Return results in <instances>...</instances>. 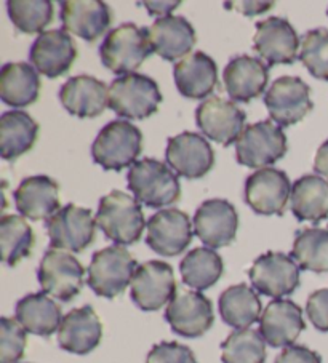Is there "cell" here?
<instances>
[{"label": "cell", "instance_id": "cell-13", "mask_svg": "<svg viewBox=\"0 0 328 363\" xmlns=\"http://www.w3.org/2000/svg\"><path fill=\"white\" fill-rule=\"evenodd\" d=\"M247 114L237 106L219 96H210L195 109V123L212 141L228 147L244 133Z\"/></svg>", "mask_w": 328, "mask_h": 363}, {"label": "cell", "instance_id": "cell-24", "mask_svg": "<svg viewBox=\"0 0 328 363\" xmlns=\"http://www.w3.org/2000/svg\"><path fill=\"white\" fill-rule=\"evenodd\" d=\"M61 21L67 33L94 42L109 29L112 13L101 0H66L61 2Z\"/></svg>", "mask_w": 328, "mask_h": 363}, {"label": "cell", "instance_id": "cell-38", "mask_svg": "<svg viewBox=\"0 0 328 363\" xmlns=\"http://www.w3.org/2000/svg\"><path fill=\"white\" fill-rule=\"evenodd\" d=\"M223 363H264L266 341L256 330H236L222 344Z\"/></svg>", "mask_w": 328, "mask_h": 363}, {"label": "cell", "instance_id": "cell-10", "mask_svg": "<svg viewBox=\"0 0 328 363\" xmlns=\"http://www.w3.org/2000/svg\"><path fill=\"white\" fill-rule=\"evenodd\" d=\"M97 220L88 208L74 203L66 205L47 221L50 248L62 252H84L93 243Z\"/></svg>", "mask_w": 328, "mask_h": 363}, {"label": "cell", "instance_id": "cell-46", "mask_svg": "<svg viewBox=\"0 0 328 363\" xmlns=\"http://www.w3.org/2000/svg\"><path fill=\"white\" fill-rule=\"evenodd\" d=\"M144 7H148L149 15H163V16H168L167 13L170 11H173L176 7H180L181 2H143Z\"/></svg>", "mask_w": 328, "mask_h": 363}, {"label": "cell", "instance_id": "cell-35", "mask_svg": "<svg viewBox=\"0 0 328 363\" xmlns=\"http://www.w3.org/2000/svg\"><path fill=\"white\" fill-rule=\"evenodd\" d=\"M292 258L301 271L328 272V228L301 229L295 235Z\"/></svg>", "mask_w": 328, "mask_h": 363}, {"label": "cell", "instance_id": "cell-37", "mask_svg": "<svg viewBox=\"0 0 328 363\" xmlns=\"http://www.w3.org/2000/svg\"><path fill=\"white\" fill-rule=\"evenodd\" d=\"M7 10L15 28L24 34H42L53 21V2L50 0H9Z\"/></svg>", "mask_w": 328, "mask_h": 363}, {"label": "cell", "instance_id": "cell-15", "mask_svg": "<svg viewBox=\"0 0 328 363\" xmlns=\"http://www.w3.org/2000/svg\"><path fill=\"white\" fill-rule=\"evenodd\" d=\"M168 167L182 178L199 179L212 170L214 165V152L205 136L192 131L168 138L165 149Z\"/></svg>", "mask_w": 328, "mask_h": 363}, {"label": "cell", "instance_id": "cell-32", "mask_svg": "<svg viewBox=\"0 0 328 363\" xmlns=\"http://www.w3.org/2000/svg\"><path fill=\"white\" fill-rule=\"evenodd\" d=\"M292 211L300 223L319 224L328 218V181L319 174H305L295 181Z\"/></svg>", "mask_w": 328, "mask_h": 363}, {"label": "cell", "instance_id": "cell-30", "mask_svg": "<svg viewBox=\"0 0 328 363\" xmlns=\"http://www.w3.org/2000/svg\"><path fill=\"white\" fill-rule=\"evenodd\" d=\"M40 77L29 62H7L0 71V98L11 108H28L40 95Z\"/></svg>", "mask_w": 328, "mask_h": 363}, {"label": "cell", "instance_id": "cell-20", "mask_svg": "<svg viewBox=\"0 0 328 363\" xmlns=\"http://www.w3.org/2000/svg\"><path fill=\"white\" fill-rule=\"evenodd\" d=\"M75 58H77V47L65 29L42 33L34 40L29 52V60L37 72L48 79H58L67 74Z\"/></svg>", "mask_w": 328, "mask_h": 363}, {"label": "cell", "instance_id": "cell-18", "mask_svg": "<svg viewBox=\"0 0 328 363\" xmlns=\"http://www.w3.org/2000/svg\"><path fill=\"white\" fill-rule=\"evenodd\" d=\"M239 215L229 200L210 199L194 215V234L208 248H224L236 239Z\"/></svg>", "mask_w": 328, "mask_h": 363}, {"label": "cell", "instance_id": "cell-43", "mask_svg": "<svg viewBox=\"0 0 328 363\" xmlns=\"http://www.w3.org/2000/svg\"><path fill=\"white\" fill-rule=\"evenodd\" d=\"M274 363H322V357L306 346H288L277 355Z\"/></svg>", "mask_w": 328, "mask_h": 363}, {"label": "cell", "instance_id": "cell-36", "mask_svg": "<svg viewBox=\"0 0 328 363\" xmlns=\"http://www.w3.org/2000/svg\"><path fill=\"white\" fill-rule=\"evenodd\" d=\"M35 237L23 216L5 215L0 220V250L7 266H16L33 253Z\"/></svg>", "mask_w": 328, "mask_h": 363}, {"label": "cell", "instance_id": "cell-4", "mask_svg": "<svg viewBox=\"0 0 328 363\" xmlns=\"http://www.w3.org/2000/svg\"><path fill=\"white\" fill-rule=\"evenodd\" d=\"M129 189L148 208H160L181 199L180 179L172 168L155 159H141L130 167Z\"/></svg>", "mask_w": 328, "mask_h": 363}, {"label": "cell", "instance_id": "cell-9", "mask_svg": "<svg viewBox=\"0 0 328 363\" xmlns=\"http://www.w3.org/2000/svg\"><path fill=\"white\" fill-rule=\"evenodd\" d=\"M264 104L275 125L280 128L292 127L314 109L311 86L300 77H279L264 95Z\"/></svg>", "mask_w": 328, "mask_h": 363}, {"label": "cell", "instance_id": "cell-3", "mask_svg": "<svg viewBox=\"0 0 328 363\" xmlns=\"http://www.w3.org/2000/svg\"><path fill=\"white\" fill-rule=\"evenodd\" d=\"M141 151V130L129 121H112L98 133L92 146V157L106 172H122L136 164Z\"/></svg>", "mask_w": 328, "mask_h": 363}, {"label": "cell", "instance_id": "cell-28", "mask_svg": "<svg viewBox=\"0 0 328 363\" xmlns=\"http://www.w3.org/2000/svg\"><path fill=\"white\" fill-rule=\"evenodd\" d=\"M153 52L165 61L185 60L195 45V29L185 16H162L149 28Z\"/></svg>", "mask_w": 328, "mask_h": 363}, {"label": "cell", "instance_id": "cell-33", "mask_svg": "<svg viewBox=\"0 0 328 363\" xmlns=\"http://www.w3.org/2000/svg\"><path fill=\"white\" fill-rule=\"evenodd\" d=\"M219 315L236 330H247L261 318V301L253 288L245 284L229 286L219 296Z\"/></svg>", "mask_w": 328, "mask_h": 363}, {"label": "cell", "instance_id": "cell-1", "mask_svg": "<svg viewBox=\"0 0 328 363\" xmlns=\"http://www.w3.org/2000/svg\"><path fill=\"white\" fill-rule=\"evenodd\" d=\"M94 220L106 239L122 247L133 245L148 228L141 203L122 191H112L99 200Z\"/></svg>", "mask_w": 328, "mask_h": 363}, {"label": "cell", "instance_id": "cell-7", "mask_svg": "<svg viewBox=\"0 0 328 363\" xmlns=\"http://www.w3.org/2000/svg\"><path fill=\"white\" fill-rule=\"evenodd\" d=\"M287 149V136L279 125L261 121L244 130L236 143V159L244 167L263 170L285 157Z\"/></svg>", "mask_w": 328, "mask_h": 363}, {"label": "cell", "instance_id": "cell-29", "mask_svg": "<svg viewBox=\"0 0 328 363\" xmlns=\"http://www.w3.org/2000/svg\"><path fill=\"white\" fill-rule=\"evenodd\" d=\"M40 127L26 111H7L0 117V155L13 162L29 152L39 140Z\"/></svg>", "mask_w": 328, "mask_h": 363}, {"label": "cell", "instance_id": "cell-11", "mask_svg": "<svg viewBox=\"0 0 328 363\" xmlns=\"http://www.w3.org/2000/svg\"><path fill=\"white\" fill-rule=\"evenodd\" d=\"M300 266L292 256L268 252L250 267L248 277L260 295L282 299L290 296L300 286Z\"/></svg>", "mask_w": 328, "mask_h": 363}, {"label": "cell", "instance_id": "cell-16", "mask_svg": "<svg viewBox=\"0 0 328 363\" xmlns=\"http://www.w3.org/2000/svg\"><path fill=\"white\" fill-rule=\"evenodd\" d=\"M253 45L269 69L277 65H293L300 58L298 33L285 18L270 16L256 23Z\"/></svg>", "mask_w": 328, "mask_h": 363}, {"label": "cell", "instance_id": "cell-39", "mask_svg": "<svg viewBox=\"0 0 328 363\" xmlns=\"http://www.w3.org/2000/svg\"><path fill=\"white\" fill-rule=\"evenodd\" d=\"M298 60L312 77L328 82V29L317 28L309 30L301 42Z\"/></svg>", "mask_w": 328, "mask_h": 363}, {"label": "cell", "instance_id": "cell-19", "mask_svg": "<svg viewBox=\"0 0 328 363\" xmlns=\"http://www.w3.org/2000/svg\"><path fill=\"white\" fill-rule=\"evenodd\" d=\"M165 320L176 335L200 337L214 322L213 304L200 291H178L167 306Z\"/></svg>", "mask_w": 328, "mask_h": 363}, {"label": "cell", "instance_id": "cell-42", "mask_svg": "<svg viewBox=\"0 0 328 363\" xmlns=\"http://www.w3.org/2000/svg\"><path fill=\"white\" fill-rule=\"evenodd\" d=\"M307 318L319 331H328V288L314 291L306 303Z\"/></svg>", "mask_w": 328, "mask_h": 363}, {"label": "cell", "instance_id": "cell-6", "mask_svg": "<svg viewBox=\"0 0 328 363\" xmlns=\"http://www.w3.org/2000/svg\"><path fill=\"white\" fill-rule=\"evenodd\" d=\"M162 99L159 85L144 74H127L109 86V108L127 121H143L155 114Z\"/></svg>", "mask_w": 328, "mask_h": 363}, {"label": "cell", "instance_id": "cell-12", "mask_svg": "<svg viewBox=\"0 0 328 363\" xmlns=\"http://www.w3.org/2000/svg\"><path fill=\"white\" fill-rule=\"evenodd\" d=\"M176 280L173 269L163 261H148L138 266L131 280L130 296L144 312L162 309L172 303L176 295Z\"/></svg>", "mask_w": 328, "mask_h": 363}, {"label": "cell", "instance_id": "cell-34", "mask_svg": "<svg viewBox=\"0 0 328 363\" xmlns=\"http://www.w3.org/2000/svg\"><path fill=\"white\" fill-rule=\"evenodd\" d=\"M182 284L192 290L204 291L222 279L224 272L223 258L213 248L199 247L189 252L180 264Z\"/></svg>", "mask_w": 328, "mask_h": 363}, {"label": "cell", "instance_id": "cell-5", "mask_svg": "<svg viewBox=\"0 0 328 363\" xmlns=\"http://www.w3.org/2000/svg\"><path fill=\"white\" fill-rule=\"evenodd\" d=\"M138 262L122 245H112L93 255L87 284L94 295L107 299L121 296L133 280Z\"/></svg>", "mask_w": 328, "mask_h": 363}, {"label": "cell", "instance_id": "cell-47", "mask_svg": "<svg viewBox=\"0 0 328 363\" xmlns=\"http://www.w3.org/2000/svg\"><path fill=\"white\" fill-rule=\"evenodd\" d=\"M327 15H328V10H327Z\"/></svg>", "mask_w": 328, "mask_h": 363}, {"label": "cell", "instance_id": "cell-44", "mask_svg": "<svg viewBox=\"0 0 328 363\" xmlns=\"http://www.w3.org/2000/svg\"><path fill=\"white\" fill-rule=\"evenodd\" d=\"M226 7H229L228 10H239L242 11L244 15L247 16H253V15H260L264 13L274 7V2H231L226 4Z\"/></svg>", "mask_w": 328, "mask_h": 363}, {"label": "cell", "instance_id": "cell-45", "mask_svg": "<svg viewBox=\"0 0 328 363\" xmlns=\"http://www.w3.org/2000/svg\"><path fill=\"white\" fill-rule=\"evenodd\" d=\"M314 172L328 179V140L317 149L314 159Z\"/></svg>", "mask_w": 328, "mask_h": 363}, {"label": "cell", "instance_id": "cell-17", "mask_svg": "<svg viewBox=\"0 0 328 363\" xmlns=\"http://www.w3.org/2000/svg\"><path fill=\"white\" fill-rule=\"evenodd\" d=\"M192 237L191 218L178 208L157 211L148 221L146 243L160 256H178L191 245Z\"/></svg>", "mask_w": 328, "mask_h": 363}, {"label": "cell", "instance_id": "cell-31", "mask_svg": "<svg viewBox=\"0 0 328 363\" xmlns=\"http://www.w3.org/2000/svg\"><path fill=\"white\" fill-rule=\"evenodd\" d=\"M15 315L28 333L42 337L52 336L56 330H60L65 318L60 306L45 293H31L21 298L16 304Z\"/></svg>", "mask_w": 328, "mask_h": 363}, {"label": "cell", "instance_id": "cell-8", "mask_svg": "<svg viewBox=\"0 0 328 363\" xmlns=\"http://www.w3.org/2000/svg\"><path fill=\"white\" fill-rule=\"evenodd\" d=\"M85 269L75 256L67 252L50 248L39 266V284L45 295L69 303L79 295L84 286Z\"/></svg>", "mask_w": 328, "mask_h": 363}, {"label": "cell", "instance_id": "cell-21", "mask_svg": "<svg viewBox=\"0 0 328 363\" xmlns=\"http://www.w3.org/2000/svg\"><path fill=\"white\" fill-rule=\"evenodd\" d=\"M306 328L302 311L292 299H274L260 318V333L270 347H288Z\"/></svg>", "mask_w": 328, "mask_h": 363}, {"label": "cell", "instance_id": "cell-27", "mask_svg": "<svg viewBox=\"0 0 328 363\" xmlns=\"http://www.w3.org/2000/svg\"><path fill=\"white\" fill-rule=\"evenodd\" d=\"M173 77L180 95L189 99H205L219 85L217 62L204 52H195L176 62Z\"/></svg>", "mask_w": 328, "mask_h": 363}, {"label": "cell", "instance_id": "cell-40", "mask_svg": "<svg viewBox=\"0 0 328 363\" xmlns=\"http://www.w3.org/2000/svg\"><path fill=\"white\" fill-rule=\"evenodd\" d=\"M28 331L16 318H0V363H16L24 357Z\"/></svg>", "mask_w": 328, "mask_h": 363}, {"label": "cell", "instance_id": "cell-41", "mask_svg": "<svg viewBox=\"0 0 328 363\" xmlns=\"http://www.w3.org/2000/svg\"><path fill=\"white\" fill-rule=\"evenodd\" d=\"M146 363H199L191 349L175 341H163L149 350Z\"/></svg>", "mask_w": 328, "mask_h": 363}, {"label": "cell", "instance_id": "cell-2", "mask_svg": "<svg viewBox=\"0 0 328 363\" xmlns=\"http://www.w3.org/2000/svg\"><path fill=\"white\" fill-rule=\"evenodd\" d=\"M153 52L149 28H138L135 23H125L109 30L99 47L103 66L119 76L133 74Z\"/></svg>", "mask_w": 328, "mask_h": 363}, {"label": "cell", "instance_id": "cell-14", "mask_svg": "<svg viewBox=\"0 0 328 363\" xmlns=\"http://www.w3.org/2000/svg\"><path fill=\"white\" fill-rule=\"evenodd\" d=\"M293 186L285 172L263 168L245 181V202L258 215L282 216L292 196Z\"/></svg>", "mask_w": 328, "mask_h": 363}, {"label": "cell", "instance_id": "cell-26", "mask_svg": "<svg viewBox=\"0 0 328 363\" xmlns=\"http://www.w3.org/2000/svg\"><path fill=\"white\" fill-rule=\"evenodd\" d=\"M103 337V323L92 306L72 309L62 318L58 330V344L62 350L87 355L97 349Z\"/></svg>", "mask_w": 328, "mask_h": 363}, {"label": "cell", "instance_id": "cell-23", "mask_svg": "<svg viewBox=\"0 0 328 363\" xmlns=\"http://www.w3.org/2000/svg\"><path fill=\"white\" fill-rule=\"evenodd\" d=\"M60 186L47 174L24 178L15 191V205L31 221L50 220L60 208Z\"/></svg>", "mask_w": 328, "mask_h": 363}, {"label": "cell", "instance_id": "cell-22", "mask_svg": "<svg viewBox=\"0 0 328 363\" xmlns=\"http://www.w3.org/2000/svg\"><path fill=\"white\" fill-rule=\"evenodd\" d=\"M224 89L237 103H250L260 98L269 84V67L248 55L236 56L223 72Z\"/></svg>", "mask_w": 328, "mask_h": 363}, {"label": "cell", "instance_id": "cell-25", "mask_svg": "<svg viewBox=\"0 0 328 363\" xmlns=\"http://www.w3.org/2000/svg\"><path fill=\"white\" fill-rule=\"evenodd\" d=\"M60 101L69 114L79 118L99 117L109 106V89L92 76L71 77L61 86Z\"/></svg>", "mask_w": 328, "mask_h": 363}]
</instances>
